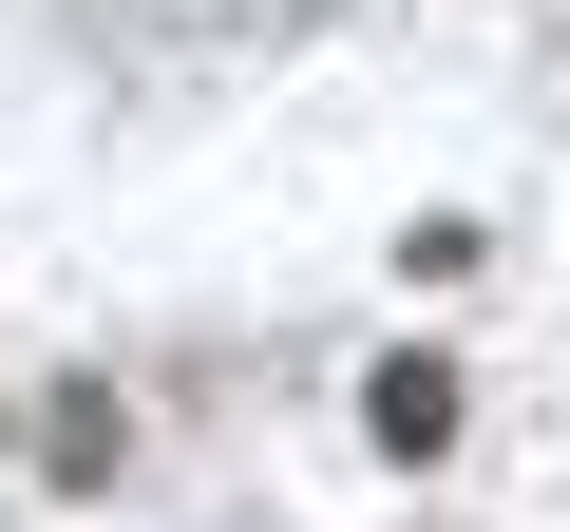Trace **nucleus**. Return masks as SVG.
<instances>
[{"mask_svg": "<svg viewBox=\"0 0 570 532\" xmlns=\"http://www.w3.org/2000/svg\"><path fill=\"white\" fill-rule=\"evenodd\" d=\"M438 418H456V381H438V362H381V437H400V456H438Z\"/></svg>", "mask_w": 570, "mask_h": 532, "instance_id": "1", "label": "nucleus"}]
</instances>
